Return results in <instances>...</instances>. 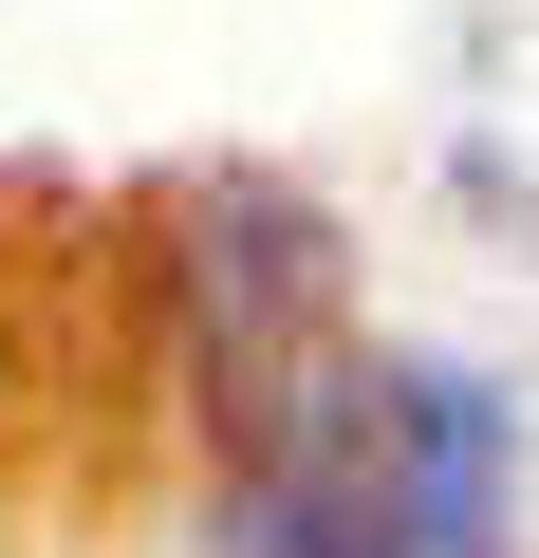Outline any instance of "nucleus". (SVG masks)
I'll return each instance as SVG.
<instances>
[{
  "instance_id": "nucleus-1",
  "label": "nucleus",
  "mask_w": 539,
  "mask_h": 558,
  "mask_svg": "<svg viewBox=\"0 0 539 558\" xmlns=\"http://www.w3.org/2000/svg\"><path fill=\"white\" fill-rule=\"evenodd\" d=\"M186 317L223 410L205 558H483L502 539V410L335 317V223L298 186L186 205Z\"/></svg>"
}]
</instances>
